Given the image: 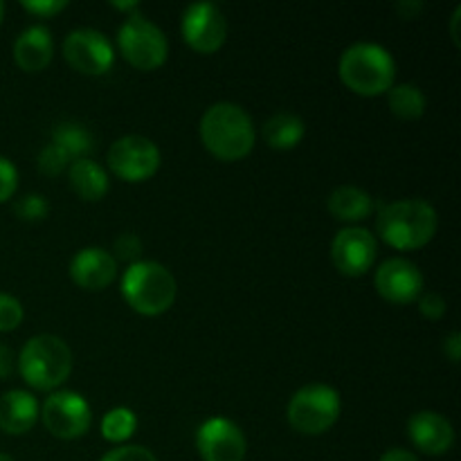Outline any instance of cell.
<instances>
[{"label":"cell","mask_w":461,"mask_h":461,"mask_svg":"<svg viewBox=\"0 0 461 461\" xmlns=\"http://www.w3.org/2000/svg\"><path fill=\"white\" fill-rule=\"evenodd\" d=\"M201 138L207 151L221 160H239L252 151L257 131L246 108L232 102H216L203 113Z\"/></svg>","instance_id":"6da1fadb"},{"label":"cell","mask_w":461,"mask_h":461,"mask_svg":"<svg viewBox=\"0 0 461 461\" xmlns=\"http://www.w3.org/2000/svg\"><path fill=\"white\" fill-rule=\"evenodd\" d=\"M435 207L421 198H403L381 207L376 216V230L385 243L399 250H414L432 241L437 232Z\"/></svg>","instance_id":"7a4b0ae2"},{"label":"cell","mask_w":461,"mask_h":461,"mask_svg":"<svg viewBox=\"0 0 461 461\" xmlns=\"http://www.w3.org/2000/svg\"><path fill=\"white\" fill-rule=\"evenodd\" d=\"M338 70L354 93L381 95L394 86L396 63L390 50L383 45L358 41L342 52Z\"/></svg>","instance_id":"3957f363"},{"label":"cell","mask_w":461,"mask_h":461,"mask_svg":"<svg viewBox=\"0 0 461 461\" xmlns=\"http://www.w3.org/2000/svg\"><path fill=\"white\" fill-rule=\"evenodd\" d=\"M18 369L34 390H54L72 372V351L63 338L41 333L30 338L18 356Z\"/></svg>","instance_id":"277c9868"},{"label":"cell","mask_w":461,"mask_h":461,"mask_svg":"<svg viewBox=\"0 0 461 461\" xmlns=\"http://www.w3.org/2000/svg\"><path fill=\"white\" fill-rule=\"evenodd\" d=\"M176 277L158 261H135L122 277V295L142 315H160L176 302Z\"/></svg>","instance_id":"5b68a950"},{"label":"cell","mask_w":461,"mask_h":461,"mask_svg":"<svg viewBox=\"0 0 461 461\" xmlns=\"http://www.w3.org/2000/svg\"><path fill=\"white\" fill-rule=\"evenodd\" d=\"M340 417V394L331 385L311 383L300 387L288 403V421L302 435H322Z\"/></svg>","instance_id":"8992f818"},{"label":"cell","mask_w":461,"mask_h":461,"mask_svg":"<svg viewBox=\"0 0 461 461\" xmlns=\"http://www.w3.org/2000/svg\"><path fill=\"white\" fill-rule=\"evenodd\" d=\"M117 43L131 66L140 70H153L162 66L169 54V41L165 32L142 14H131L117 30Z\"/></svg>","instance_id":"52a82bcc"},{"label":"cell","mask_w":461,"mask_h":461,"mask_svg":"<svg viewBox=\"0 0 461 461\" xmlns=\"http://www.w3.org/2000/svg\"><path fill=\"white\" fill-rule=\"evenodd\" d=\"M108 167L122 180L142 183L160 167V149L144 135H124L108 149Z\"/></svg>","instance_id":"ba28073f"},{"label":"cell","mask_w":461,"mask_h":461,"mask_svg":"<svg viewBox=\"0 0 461 461\" xmlns=\"http://www.w3.org/2000/svg\"><path fill=\"white\" fill-rule=\"evenodd\" d=\"M45 428L59 439H77L86 435L93 421L88 401L70 390H59L45 399L43 410L39 412Z\"/></svg>","instance_id":"9c48e42d"},{"label":"cell","mask_w":461,"mask_h":461,"mask_svg":"<svg viewBox=\"0 0 461 461\" xmlns=\"http://www.w3.org/2000/svg\"><path fill=\"white\" fill-rule=\"evenodd\" d=\"M63 57L84 75H104L113 66L115 50L104 32L95 27H77L63 41Z\"/></svg>","instance_id":"30bf717a"},{"label":"cell","mask_w":461,"mask_h":461,"mask_svg":"<svg viewBox=\"0 0 461 461\" xmlns=\"http://www.w3.org/2000/svg\"><path fill=\"white\" fill-rule=\"evenodd\" d=\"M180 30H183L189 48L210 54L223 45L225 36H228V21L219 5L203 0V3H192L185 9Z\"/></svg>","instance_id":"8fae6325"},{"label":"cell","mask_w":461,"mask_h":461,"mask_svg":"<svg viewBox=\"0 0 461 461\" xmlns=\"http://www.w3.org/2000/svg\"><path fill=\"white\" fill-rule=\"evenodd\" d=\"M196 448L203 461H243L246 435L234 421L223 417L207 419L196 432Z\"/></svg>","instance_id":"7c38bea8"},{"label":"cell","mask_w":461,"mask_h":461,"mask_svg":"<svg viewBox=\"0 0 461 461\" xmlns=\"http://www.w3.org/2000/svg\"><path fill=\"white\" fill-rule=\"evenodd\" d=\"M331 259L342 275L360 277L372 268L376 259V237L367 228L340 230L331 243Z\"/></svg>","instance_id":"4fadbf2b"},{"label":"cell","mask_w":461,"mask_h":461,"mask_svg":"<svg viewBox=\"0 0 461 461\" xmlns=\"http://www.w3.org/2000/svg\"><path fill=\"white\" fill-rule=\"evenodd\" d=\"M374 282H376L378 293L394 304H408V302L419 300V295L423 293L421 270L405 257H392V259L383 261Z\"/></svg>","instance_id":"5bb4252c"},{"label":"cell","mask_w":461,"mask_h":461,"mask_svg":"<svg viewBox=\"0 0 461 461\" xmlns=\"http://www.w3.org/2000/svg\"><path fill=\"white\" fill-rule=\"evenodd\" d=\"M408 435L412 444L426 455H444L455 444L453 423L435 410L412 414L408 421Z\"/></svg>","instance_id":"9a60e30c"},{"label":"cell","mask_w":461,"mask_h":461,"mask_svg":"<svg viewBox=\"0 0 461 461\" xmlns=\"http://www.w3.org/2000/svg\"><path fill=\"white\" fill-rule=\"evenodd\" d=\"M70 277L88 291H102L117 277V261L104 248H84L70 261Z\"/></svg>","instance_id":"2e32d148"},{"label":"cell","mask_w":461,"mask_h":461,"mask_svg":"<svg viewBox=\"0 0 461 461\" xmlns=\"http://www.w3.org/2000/svg\"><path fill=\"white\" fill-rule=\"evenodd\" d=\"M52 32L45 25L25 27L14 43V59L27 72L43 70L52 59Z\"/></svg>","instance_id":"e0dca14e"},{"label":"cell","mask_w":461,"mask_h":461,"mask_svg":"<svg viewBox=\"0 0 461 461\" xmlns=\"http://www.w3.org/2000/svg\"><path fill=\"white\" fill-rule=\"evenodd\" d=\"M39 419V401L25 390L5 392L0 396V430L7 435H25Z\"/></svg>","instance_id":"ac0fdd59"},{"label":"cell","mask_w":461,"mask_h":461,"mask_svg":"<svg viewBox=\"0 0 461 461\" xmlns=\"http://www.w3.org/2000/svg\"><path fill=\"white\" fill-rule=\"evenodd\" d=\"M329 210L340 221H363L372 214L374 198L372 194L365 192L356 185H340L329 194Z\"/></svg>","instance_id":"d6986e66"},{"label":"cell","mask_w":461,"mask_h":461,"mask_svg":"<svg viewBox=\"0 0 461 461\" xmlns=\"http://www.w3.org/2000/svg\"><path fill=\"white\" fill-rule=\"evenodd\" d=\"M68 178L72 189L79 194L84 201H99L108 192V176L102 167L90 158H79L68 167Z\"/></svg>","instance_id":"ffe728a7"},{"label":"cell","mask_w":461,"mask_h":461,"mask_svg":"<svg viewBox=\"0 0 461 461\" xmlns=\"http://www.w3.org/2000/svg\"><path fill=\"white\" fill-rule=\"evenodd\" d=\"M304 138V120L295 113H275L264 124V140L273 149H293Z\"/></svg>","instance_id":"44dd1931"},{"label":"cell","mask_w":461,"mask_h":461,"mask_svg":"<svg viewBox=\"0 0 461 461\" xmlns=\"http://www.w3.org/2000/svg\"><path fill=\"white\" fill-rule=\"evenodd\" d=\"M52 144L61 147L70 156L72 162L79 160V158H88L95 149L93 133L79 122H61V124H57V129L52 131Z\"/></svg>","instance_id":"7402d4cb"},{"label":"cell","mask_w":461,"mask_h":461,"mask_svg":"<svg viewBox=\"0 0 461 461\" xmlns=\"http://www.w3.org/2000/svg\"><path fill=\"white\" fill-rule=\"evenodd\" d=\"M392 113L403 120H417L426 113V95L417 84H396L387 90Z\"/></svg>","instance_id":"603a6c76"},{"label":"cell","mask_w":461,"mask_h":461,"mask_svg":"<svg viewBox=\"0 0 461 461\" xmlns=\"http://www.w3.org/2000/svg\"><path fill=\"white\" fill-rule=\"evenodd\" d=\"M135 426H138V419H135L133 410L113 408L104 414L102 435L104 439L113 441V444H122V441H126L133 435Z\"/></svg>","instance_id":"cb8c5ba5"},{"label":"cell","mask_w":461,"mask_h":461,"mask_svg":"<svg viewBox=\"0 0 461 461\" xmlns=\"http://www.w3.org/2000/svg\"><path fill=\"white\" fill-rule=\"evenodd\" d=\"M14 212L23 221H43L50 212V203L43 194H25L14 203Z\"/></svg>","instance_id":"d4e9b609"},{"label":"cell","mask_w":461,"mask_h":461,"mask_svg":"<svg viewBox=\"0 0 461 461\" xmlns=\"http://www.w3.org/2000/svg\"><path fill=\"white\" fill-rule=\"evenodd\" d=\"M72 165L70 156L63 151L57 144H45L39 153V169L43 171L45 176H59Z\"/></svg>","instance_id":"484cf974"},{"label":"cell","mask_w":461,"mask_h":461,"mask_svg":"<svg viewBox=\"0 0 461 461\" xmlns=\"http://www.w3.org/2000/svg\"><path fill=\"white\" fill-rule=\"evenodd\" d=\"M23 322V306L16 297L0 293V331H12Z\"/></svg>","instance_id":"4316f807"},{"label":"cell","mask_w":461,"mask_h":461,"mask_svg":"<svg viewBox=\"0 0 461 461\" xmlns=\"http://www.w3.org/2000/svg\"><path fill=\"white\" fill-rule=\"evenodd\" d=\"M113 252H115V261H131V264H135L138 261V257L142 255V241H140L135 234L126 232V234H120V237L115 239V243H113Z\"/></svg>","instance_id":"83f0119b"},{"label":"cell","mask_w":461,"mask_h":461,"mask_svg":"<svg viewBox=\"0 0 461 461\" xmlns=\"http://www.w3.org/2000/svg\"><path fill=\"white\" fill-rule=\"evenodd\" d=\"M99 461H158V457L144 446H117Z\"/></svg>","instance_id":"f1b7e54d"},{"label":"cell","mask_w":461,"mask_h":461,"mask_svg":"<svg viewBox=\"0 0 461 461\" xmlns=\"http://www.w3.org/2000/svg\"><path fill=\"white\" fill-rule=\"evenodd\" d=\"M18 187V169L12 160L0 156V203L9 201Z\"/></svg>","instance_id":"f546056e"},{"label":"cell","mask_w":461,"mask_h":461,"mask_svg":"<svg viewBox=\"0 0 461 461\" xmlns=\"http://www.w3.org/2000/svg\"><path fill=\"white\" fill-rule=\"evenodd\" d=\"M419 311L426 318L437 320L446 313V300L439 295V293H421L419 295Z\"/></svg>","instance_id":"4dcf8cb0"},{"label":"cell","mask_w":461,"mask_h":461,"mask_svg":"<svg viewBox=\"0 0 461 461\" xmlns=\"http://www.w3.org/2000/svg\"><path fill=\"white\" fill-rule=\"evenodd\" d=\"M23 7L27 9V12L36 14V16L45 18V16H54V14H59L61 9L68 7L66 0H23Z\"/></svg>","instance_id":"1f68e13d"},{"label":"cell","mask_w":461,"mask_h":461,"mask_svg":"<svg viewBox=\"0 0 461 461\" xmlns=\"http://www.w3.org/2000/svg\"><path fill=\"white\" fill-rule=\"evenodd\" d=\"M444 351L453 363H459L461 358V333L453 331L448 338L444 340Z\"/></svg>","instance_id":"d6a6232c"},{"label":"cell","mask_w":461,"mask_h":461,"mask_svg":"<svg viewBox=\"0 0 461 461\" xmlns=\"http://www.w3.org/2000/svg\"><path fill=\"white\" fill-rule=\"evenodd\" d=\"M14 372V354L9 347L0 345V381L9 378V374Z\"/></svg>","instance_id":"836d02e7"},{"label":"cell","mask_w":461,"mask_h":461,"mask_svg":"<svg viewBox=\"0 0 461 461\" xmlns=\"http://www.w3.org/2000/svg\"><path fill=\"white\" fill-rule=\"evenodd\" d=\"M421 9H423L421 0H399V3H396V12H399L403 18H414Z\"/></svg>","instance_id":"e575fe53"},{"label":"cell","mask_w":461,"mask_h":461,"mask_svg":"<svg viewBox=\"0 0 461 461\" xmlns=\"http://www.w3.org/2000/svg\"><path fill=\"white\" fill-rule=\"evenodd\" d=\"M378 461H421V459L405 448H392L387 450V453H383V457Z\"/></svg>","instance_id":"d590c367"},{"label":"cell","mask_w":461,"mask_h":461,"mask_svg":"<svg viewBox=\"0 0 461 461\" xmlns=\"http://www.w3.org/2000/svg\"><path fill=\"white\" fill-rule=\"evenodd\" d=\"M459 18H461V5H457L453 12V30H450V34H453V41L459 45V32H457V25H459Z\"/></svg>","instance_id":"8d00e7d4"},{"label":"cell","mask_w":461,"mask_h":461,"mask_svg":"<svg viewBox=\"0 0 461 461\" xmlns=\"http://www.w3.org/2000/svg\"><path fill=\"white\" fill-rule=\"evenodd\" d=\"M113 7H117V9H138L140 7V3H113Z\"/></svg>","instance_id":"74e56055"},{"label":"cell","mask_w":461,"mask_h":461,"mask_svg":"<svg viewBox=\"0 0 461 461\" xmlns=\"http://www.w3.org/2000/svg\"><path fill=\"white\" fill-rule=\"evenodd\" d=\"M3 16H5V3L0 0V23H3Z\"/></svg>","instance_id":"f35d334b"},{"label":"cell","mask_w":461,"mask_h":461,"mask_svg":"<svg viewBox=\"0 0 461 461\" xmlns=\"http://www.w3.org/2000/svg\"><path fill=\"white\" fill-rule=\"evenodd\" d=\"M0 461H14L12 457H9V455H5V453H0Z\"/></svg>","instance_id":"ab89813d"}]
</instances>
